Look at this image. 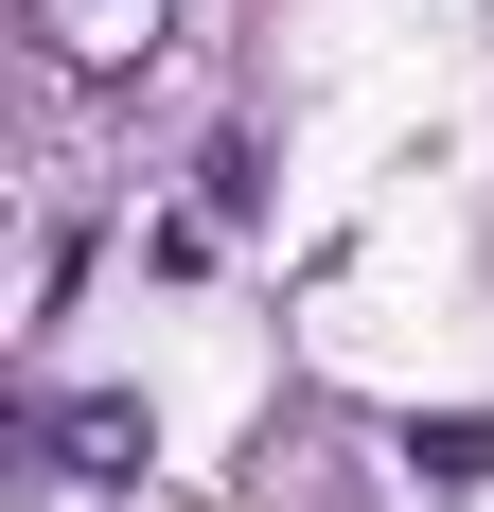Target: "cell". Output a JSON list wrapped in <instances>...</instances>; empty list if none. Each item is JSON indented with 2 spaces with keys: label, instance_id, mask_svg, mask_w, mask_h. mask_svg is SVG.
<instances>
[{
  "label": "cell",
  "instance_id": "obj_1",
  "mask_svg": "<svg viewBox=\"0 0 494 512\" xmlns=\"http://www.w3.org/2000/svg\"><path fill=\"white\" fill-rule=\"evenodd\" d=\"M18 36H36L71 89H106V71H159V53H177V0H18Z\"/></svg>",
  "mask_w": 494,
  "mask_h": 512
},
{
  "label": "cell",
  "instance_id": "obj_3",
  "mask_svg": "<svg viewBox=\"0 0 494 512\" xmlns=\"http://www.w3.org/2000/svg\"><path fill=\"white\" fill-rule=\"evenodd\" d=\"M406 460L442 477V495H477V477H494V407H442V424H406Z\"/></svg>",
  "mask_w": 494,
  "mask_h": 512
},
{
  "label": "cell",
  "instance_id": "obj_2",
  "mask_svg": "<svg viewBox=\"0 0 494 512\" xmlns=\"http://www.w3.org/2000/svg\"><path fill=\"white\" fill-rule=\"evenodd\" d=\"M53 460H71V477H142V407H124V389L53 407Z\"/></svg>",
  "mask_w": 494,
  "mask_h": 512
}]
</instances>
